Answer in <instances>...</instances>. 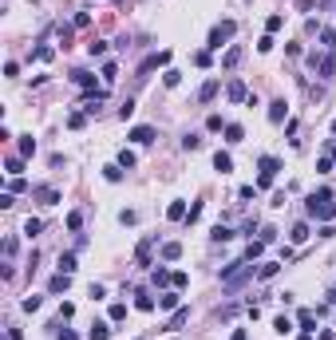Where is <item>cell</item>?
<instances>
[{
    "label": "cell",
    "instance_id": "obj_19",
    "mask_svg": "<svg viewBox=\"0 0 336 340\" xmlns=\"http://www.w3.org/2000/svg\"><path fill=\"white\" fill-rule=\"evenodd\" d=\"M213 95H218V79H210V83H206V87L198 91V99H202V103H210Z\"/></svg>",
    "mask_w": 336,
    "mask_h": 340
},
{
    "label": "cell",
    "instance_id": "obj_45",
    "mask_svg": "<svg viewBox=\"0 0 336 340\" xmlns=\"http://www.w3.org/2000/svg\"><path fill=\"white\" fill-rule=\"evenodd\" d=\"M297 8H301V12H309V8H313V0H297Z\"/></svg>",
    "mask_w": 336,
    "mask_h": 340
},
{
    "label": "cell",
    "instance_id": "obj_23",
    "mask_svg": "<svg viewBox=\"0 0 336 340\" xmlns=\"http://www.w3.org/2000/svg\"><path fill=\"white\" fill-rule=\"evenodd\" d=\"M241 139H246V131H241L237 123H230V127H226V143H241Z\"/></svg>",
    "mask_w": 336,
    "mask_h": 340
},
{
    "label": "cell",
    "instance_id": "obj_17",
    "mask_svg": "<svg viewBox=\"0 0 336 340\" xmlns=\"http://www.w3.org/2000/svg\"><path fill=\"white\" fill-rule=\"evenodd\" d=\"M162 257H166V261H178V257H182V245H178V241H166V245H162Z\"/></svg>",
    "mask_w": 336,
    "mask_h": 340
},
{
    "label": "cell",
    "instance_id": "obj_40",
    "mask_svg": "<svg viewBox=\"0 0 336 340\" xmlns=\"http://www.w3.org/2000/svg\"><path fill=\"white\" fill-rule=\"evenodd\" d=\"M127 317V304H111V321H123Z\"/></svg>",
    "mask_w": 336,
    "mask_h": 340
},
{
    "label": "cell",
    "instance_id": "obj_11",
    "mask_svg": "<svg viewBox=\"0 0 336 340\" xmlns=\"http://www.w3.org/2000/svg\"><path fill=\"white\" fill-rule=\"evenodd\" d=\"M297 324H301L304 332H313V324H317V313H313V308H301V313H297Z\"/></svg>",
    "mask_w": 336,
    "mask_h": 340
},
{
    "label": "cell",
    "instance_id": "obj_47",
    "mask_svg": "<svg viewBox=\"0 0 336 340\" xmlns=\"http://www.w3.org/2000/svg\"><path fill=\"white\" fill-rule=\"evenodd\" d=\"M301 340H317V336H313V332H301Z\"/></svg>",
    "mask_w": 336,
    "mask_h": 340
},
{
    "label": "cell",
    "instance_id": "obj_3",
    "mask_svg": "<svg viewBox=\"0 0 336 340\" xmlns=\"http://www.w3.org/2000/svg\"><path fill=\"white\" fill-rule=\"evenodd\" d=\"M233 32H237V24H233V20H222V24H213V32H210V52H218V48H222V44H226V40H230Z\"/></svg>",
    "mask_w": 336,
    "mask_h": 340
},
{
    "label": "cell",
    "instance_id": "obj_32",
    "mask_svg": "<svg viewBox=\"0 0 336 340\" xmlns=\"http://www.w3.org/2000/svg\"><path fill=\"white\" fill-rule=\"evenodd\" d=\"M20 308H24V313H36V308H40V297H24Z\"/></svg>",
    "mask_w": 336,
    "mask_h": 340
},
{
    "label": "cell",
    "instance_id": "obj_5",
    "mask_svg": "<svg viewBox=\"0 0 336 340\" xmlns=\"http://www.w3.org/2000/svg\"><path fill=\"white\" fill-rule=\"evenodd\" d=\"M131 143H139V146L155 143V127H135V131H131Z\"/></svg>",
    "mask_w": 336,
    "mask_h": 340
},
{
    "label": "cell",
    "instance_id": "obj_18",
    "mask_svg": "<svg viewBox=\"0 0 336 340\" xmlns=\"http://www.w3.org/2000/svg\"><path fill=\"white\" fill-rule=\"evenodd\" d=\"M87 340H111V328H107V324H91Z\"/></svg>",
    "mask_w": 336,
    "mask_h": 340
},
{
    "label": "cell",
    "instance_id": "obj_6",
    "mask_svg": "<svg viewBox=\"0 0 336 340\" xmlns=\"http://www.w3.org/2000/svg\"><path fill=\"white\" fill-rule=\"evenodd\" d=\"M226 95H230L233 103H241V99H249V95H246V83H241V79H230V87H226Z\"/></svg>",
    "mask_w": 336,
    "mask_h": 340
},
{
    "label": "cell",
    "instance_id": "obj_8",
    "mask_svg": "<svg viewBox=\"0 0 336 340\" xmlns=\"http://www.w3.org/2000/svg\"><path fill=\"white\" fill-rule=\"evenodd\" d=\"M186 321H190V308H186V304H182V308H178V313H174V317L166 321V332H174V328H182V324H186Z\"/></svg>",
    "mask_w": 336,
    "mask_h": 340
},
{
    "label": "cell",
    "instance_id": "obj_35",
    "mask_svg": "<svg viewBox=\"0 0 336 340\" xmlns=\"http://www.w3.org/2000/svg\"><path fill=\"white\" fill-rule=\"evenodd\" d=\"M119 166L131 170V166H135V154H131V150H119Z\"/></svg>",
    "mask_w": 336,
    "mask_h": 340
},
{
    "label": "cell",
    "instance_id": "obj_28",
    "mask_svg": "<svg viewBox=\"0 0 336 340\" xmlns=\"http://www.w3.org/2000/svg\"><path fill=\"white\" fill-rule=\"evenodd\" d=\"M273 273H277V261H265V265L257 269V277H261V281H269V277H273Z\"/></svg>",
    "mask_w": 336,
    "mask_h": 340
},
{
    "label": "cell",
    "instance_id": "obj_30",
    "mask_svg": "<svg viewBox=\"0 0 336 340\" xmlns=\"http://www.w3.org/2000/svg\"><path fill=\"white\" fill-rule=\"evenodd\" d=\"M273 328L285 336V332H293V321H289V317H277V321H273Z\"/></svg>",
    "mask_w": 336,
    "mask_h": 340
},
{
    "label": "cell",
    "instance_id": "obj_43",
    "mask_svg": "<svg viewBox=\"0 0 336 340\" xmlns=\"http://www.w3.org/2000/svg\"><path fill=\"white\" fill-rule=\"evenodd\" d=\"M182 146H186V150H198V146H202V139H194V135H186V139H182Z\"/></svg>",
    "mask_w": 336,
    "mask_h": 340
},
{
    "label": "cell",
    "instance_id": "obj_14",
    "mask_svg": "<svg viewBox=\"0 0 336 340\" xmlns=\"http://www.w3.org/2000/svg\"><path fill=\"white\" fill-rule=\"evenodd\" d=\"M265 245H269V241H261V237H257V241H249V245H246V261L261 257V253H265Z\"/></svg>",
    "mask_w": 336,
    "mask_h": 340
},
{
    "label": "cell",
    "instance_id": "obj_42",
    "mask_svg": "<svg viewBox=\"0 0 336 340\" xmlns=\"http://www.w3.org/2000/svg\"><path fill=\"white\" fill-rule=\"evenodd\" d=\"M83 226V214H68V230H79Z\"/></svg>",
    "mask_w": 336,
    "mask_h": 340
},
{
    "label": "cell",
    "instance_id": "obj_36",
    "mask_svg": "<svg viewBox=\"0 0 336 340\" xmlns=\"http://www.w3.org/2000/svg\"><path fill=\"white\" fill-rule=\"evenodd\" d=\"M20 170H24V159H8V174L20 178Z\"/></svg>",
    "mask_w": 336,
    "mask_h": 340
},
{
    "label": "cell",
    "instance_id": "obj_1",
    "mask_svg": "<svg viewBox=\"0 0 336 340\" xmlns=\"http://www.w3.org/2000/svg\"><path fill=\"white\" fill-rule=\"evenodd\" d=\"M304 214L309 218H336V198H332V190L328 186H320V190H313L309 194V202H304Z\"/></svg>",
    "mask_w": 336,
    "mask_h": 340
},
{
    "label": "cell",
    "instance_id": "obj_15",
    "mask_svg": "<svg viewBox=\"0 0 336 340\" xmlns=\"http://www.w3.org/2000/svg\"><path fill=\"white\" fill-rule=\"evenodd\" d=\"M320 48L324 52H336V32H332V28H320Z\"/></svg>",
    "mask_w": 336,
    "mask_h": 340
},
{
    "label": "cell",
    "instance_id": "obj_22",
    "mask_svg": "<svg viewBox=\"0 0 336 340\" xmlns=\"http://www.w3.org/2000/svg\"><path fill=\"white\" fill-rule=\"evenodd\" d=\"M71 79H75L79 87H87V91H95V75H87V72H75Z\"/></svg>",
    "mask_w": 336,
    "mask_h": 340
},
{
    "label": "cell",
    "instance_id": "obj_41",
    "mask_svg": "<svg viewBox=\"0 0 336 340\" xmlns=\"http://www.w3.org/2000/svg\"><path fill=\"white\" fill-rule=\"evenodd\" d=\"M83 123H87L83 115H68V127H71V131H79V127H83Z\"/></svg>",
    "mask_w": 336,
    "mask_h": 340
},
{
    "label": "cell",
    "instance_id": "obj_4",
    "mask_svg": "<svg viewBox=\"0 0 336 340\" xmlns=\"http://www.w3.org/2000/svg\"><path fill=\"white\" fill-rule=\"evenodd\" d=\"M277 170H281V162L273 159V154H265V159H261V182H257V186H273V178H277Z\"/></svg>",
    "mask_w": 336,
    "mask_h": 340
},
{
    "label": "cell",
    "instance_id": "obj_2",
    "mask_svg": "<svg viewBox=\"0 0 336 340\" xmlns=\"http://www.w3.org/2000/svg\"><path fill=\"white\" fill-rule=\"evenodd\" d=\"M246 277H253V265L249 261H233L230 269H222V285H230V289H237Z\"/></svg>",
    "mask_w": 336,
    "mask_h": 340
},
{
    "label": "cell",
    "instance_id": "obj_38",
    "mask_svg": "<svg viewBox=\"0 0 336 340\" xmlns=\"http://www.w3.org/2000/svg\"><path fill=\"white\" fill-rule=\"evenodd\" d=\"M131 115H135V99H127L123 107H119V119H131Z\"/></svg>",
    "mask_w": 336,
    "mask_h": 340
},
{
    "label": "cell",
    "instance_id": "obj_44",
    "mask_svg": "<svg viewBox=\"0 0 336 340\" xmlns=\"http://www.w3.org/2000/svg\"><path fill=\"white\" fill-rule=\"evenodd\" d=\"M55 328H59V324H55ZM55 336H59V340H79V336H75V332H68V328H59Z\"/></svg>",
    "mask_w": 336,
    "mask_h": 340
},
{
    "label": "cell",
    "instance_id": "obj_16",
    "mask_svg": "<svg viewBox=\"0 0 336 340\" xmlns=\"http://www.w3.org/2000/svg\"><path fill=\"white\" fill-rule=\"evenodd\" d=\"M166 218H170V222H182V218H186V202H170Z\"/></svg>",
    "mask_w": 336,
    "mask_h": 340
},
{
    "label": "cell",
    "instance_id": "obj_31",
    "mask_svg": "<svg viewBox=\"0 0 336 340\" xmlns=\"http://www.w3.org/2000/svg\"><path fill=\"white\" fill-rule=\"evenodd\" d=\"M265 28H269V32H281V28H285V16H269Z\"/></svg>",
    "mask_w": 336,
    "mask_h": 340
},
{
    "label": "cell",
    "instance_id": "obj_20",
    "mask_svg": "<svg viewBox=\"0 0 336 340\" xmlns=\"http://www.w3.org/2000/svg\"><path fill=\"white\" fill-rule=\"evenodd\" d=\"M178 301H182L178 289H174V293H162V297H159V308H178Z\"/></svg>",
    "mask_w": 336,
    "mask_h": 340
},
{
    "label": "cell",
    "instance_id": "obj_46",
    "mask_svg": "<svg viewBox=\"0 0 336 340\" xmlns=\"http://www.w3.org/2000/svg\"><path fill=\"white\" fill-rule=\"evenodd\" d=\"M230 340H246V328H237V332H233V336H230Z\"/></svg>",
    "mask_w": 336,
    "mask_h": 340
},
{
    "label": "cell",
    "instance_id": "obj_34",
    "mask_svg": "<svg viewBox=\"0 0 336 340\" xmlns=\"http://www.w3.org/2000/svg\"><path fill=\"white\" fill-rule=\"evenodd\" d=\"M206 127H210V131H222V127H230V123H222V115H210Z\"/></svg>",
    "mask_w": 336,
    "mask_h": 340
},
{
    "label": "cell",
    "instance_id": "obj_29",
    "mask_svg": "<svg viewBox=\"0 0 336 340\" xmlns=\"http://www.w3.org/2000/svg\"><path fill=\"white\" fill-rule=\"evenodd\" d=\"M230 237H233L230 226H213V241H230Z\"/></svg>",
    "mask_w": 336,
    "mask_h": 340
},
{
    "label": "cell",
    "instance_id": "obj_48",
    "mask_svg": "<svg viewBox=\"0 0 336 340\" xmlns=\"http://www.w3.org/2000/svg\"><path fill=\"white\" fill-rule=\"evenodd\" d=\"M328 301H332V304H336V289H332V293H328Z\"/></svg>",
    "mask_w": 336,
    "mask_h": 340
},
{
    "label": "cell",
    "instance_id": "obj_27",
    "mask_svg": "<svg viewBox=\"0 0 336 340\" xmlns=\"http://www.w3.org/2000/svg\"><path fill=\"white\" fill-rule=\"evenodd\" d=\"M115 79H119V68L107 59V64H103V83H115Z\"/></svg>",
    "mask_w": 336,
    "mask_h": 340
},
{
    "label": "cell",
    "instance_id": "obj_7",
    "mask_svg": "<svg viewBox=\"0 0 336 340\" xmlns=\"http://www.w3.org/2000/svg\"><path fill=\"white\" fill-rule=\"evenodd\" d=\"M213 170H218V174H230V170H233V159H230L226 150H218V154H213Z\"/></svg>",
    "mask_w": 336,
    "mask_h": 340
},
{
    "label": "cell",
    "instance_id": "obj_9",
    "mask_svg": "<svg viewBox=\"0 0 336 340\" xmlns=\"http://www.w3.org/2000/svg\"><path fill=\"white\" fill-rule=\"evenodd\" d=\"M285 115H289V103H285V99L269 103V119H273V123H285Z\"/></svg>",
    "mask_w": 336,
    "mask_h": 340
},
{
    "label": "cell",
    "instance_id": "obj_39",
    "mask_svg": "<svg viewBox=\"0 0 336 340\" xmlns=\"http://www.w3.org/2000/svg\"><path fill=\"white\" fill-rule=\"evenodd\" d=\"M103 174H107V182H119V178H123V166H107Z\"/></svg>",
    "mask_w": 336,
    "mask_h": 340
},
{
    "label": "cell",
    "instance_id": "obj_33",
    "mask_svg": "<svg viewBox=\"0 0 336 340\" xmlns=\"http://www.w3.org/2000/svg\"><path fill=\"white\" fill-rule=\"evenodd\" d=\"M142 313H150V308H155V297H146V293H139V301H135Z\"/></svg>",
    "mask_w": 336,
    "mask_h": 340
},
{
    "label": "cell",
    "instance_id": "obj_10",
    "mask_svg": "<svg viewBox=\"0 0 336 340\" xmlns=\"http://www.w3.org/2000/svg\"><path fill=\"white\" fill-rule=\"evenodd\" d=\"M68 285H71V273H55L48 289H52V293H68Z\"/></svg>",
    "mask_w": 336,
    "mask_h": 340
},
{
    "label": "cell",
    "instance_id": "obj_13",
    "mask_svg": "<svg viewBox=\"0 0 336 340\" xmlns=\"http://www.w3.org/2000/svg\"><path fill=\"white\" fill-rule=\"evenodd\" d=\"M241 55H246L241 48H230V52L222 55V68H237V64H241Z\"/></svg>",
    "mask_w": 336,
    "mask_h": 340
},
{
    "label": "cell",
    "instance_id": "obj_37",
    "mask_svg": "<svg viewBox=\"0 0 336 340\" xmlns=\"http://www.w3.org/2000/svg\"><path fill=\"white\" fill-rule=\"evenodd\" d=\"M87 52H91V55H103V52H107V44H103V40H91V44H87Z\"/></svg>",
    "mask_w": 336,
    "mask_h": 340
},
{
    "label": "cell",
    "instance_id": "obj_12",
    "mask_svg": "<svg viewBox=\"0 0 336 340\" xmlns=\"http://www.w3.org/2000/svg\"><path fill=\"white\" fill-rule=\"evenodd\" d=\"M36 198H40L44 206H55V202H59V190H52V186H36Z\"/></svg>",
    "mask_w": 336,
    "mask_h": 340
},
{
    "label": "cell",
    "instance_id": "obj_24",
    "mask_svg": "<svg viewBox=\"0 0 336 340\" xmlns=\"http://www.w3.org/2000/svg\"><path fill=\"white\" fill-rule=\"evenodd\" d=\"M289 237H293V241H297V245H301V241H304V237H309V226H304V222H297V226H293V230H289Z\"/></svg>",
    "mask_w": 336,
    "mask_h": 340
},
{
    "label": "cell",
    "instance_id": "obj_49",
    "mask_svg": "<svg viewBox=\"0 0 336 340\" xmlns=\"http://www.w3.org/2000/svg\"><path fill=\"white\" fill-rule=\"evenodd\" d=\"M332 135H336V119H332Z\"/></svg>",
    "mask_w": 336,
    "mask_h": 340
},
{
    "label": "cell",
    "instance_id": "obj_26",
    "mask_svg": "<svg viewBox=\"0 0 336 340\" xmlns=\"http://www.w3.org/2000/svg\"><path fill=\"white\" fill-rule=\"evenodd\" d=\"M40 230H44V222H40V218H28V222H24V233H28V237H36Z\"/></svg>",
    "mask_w": 336,
    "mask_h": 340
},
{
    "label": "cell",
    "instance_id": "obj_50",
    "mask_svg": "<svg viewBox=\"0 0 336 340\" xmlns=\"http://www.w3.org/2000/svg\"><path fill=\"white\" fill-rule=\"evenodd\" d=\"M332 159H336V146H332Z\"/></svg>",
    "mask_w": 336,
    "mask_h": 340
},
{
    "label": "cell",
    "instance_id": "obj_21",
    "mask_svg": "<svg viewBox=\"0 0 336 340\" xmlns=\"http://www.w3.org/2000/svg\"><path fill=\"white\" fill-rule=\"evenodd\" d=\"M59 273H75V253H59Z\"/></svg>",
    "mask_w": 336,
    "mask_h": 340
},
{
    "label": "cell",
    "instance_id": "obj_25",
    "mask_svg": "<svg viewBox=\"0 0 336 340\" xmlns=\"http://www.w3.org/2000/svg\"><path fill=\"white\" fill-rule=\"evenodd\" d=\"M28 154H36V143H32V135H24V139H20V159H28Z\"/></svg>",
    "mask_w": 336,
    "mask_h": 340
}]
</instances>
